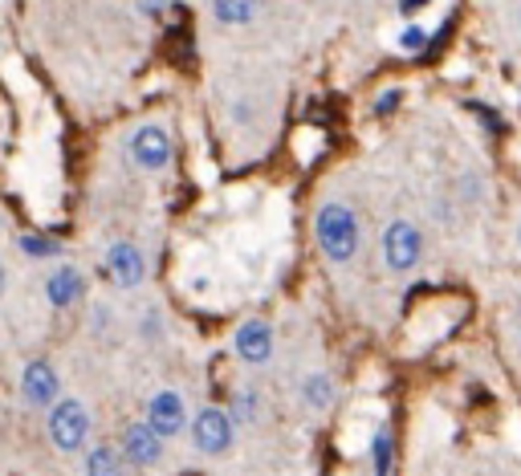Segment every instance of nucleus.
I'll return each instance as SVG.
<instances>
[{
	"label": "nucleus",
	"mask_w": 521,
	"mask_h": 476,
	"mask_svg": "<svg viewBox=\"0 0 521 476\" xmlns=\"http://www.w3.org/2000/svg\"><path fill=\"white\" fill-rule=\"evenodd\" d=\"M208 13L220 21V25L236 29V25H249V21L257 17L260 0H208Z\"/></svg>",
	"instance_id": "obj_17"
},
{
	"label": "nucleus",
	"mask_w": 521,
	"mask_h": 476,
	"mask_svg": "<svg viewBox=\"0 0 521 476\" xmlns=\"http://www.w3.org/2000/svg\"><path fill=\"white\" fill-rule=\"evenodd\" d=\"M423 253H428V245H423L420 224L407 220V216L387 220V229H383V237H379V261L391 277H412L423 265Z\"/></svg>",
	"instance_id": "obj_3"
},
{
	"label": "nucleus",
	"mask_w": 521,
	"mask_h": 476,
	"mask_svg": "<svg viewBox=\"0 0 521 476\" xmlns=\"http://www.w3.org/2000/svg\"><path fill=\"white\" fill-rule=\"evenodd\" d=\"M135 9H138V13H143V17H147V21H159V17H163V13H167V9H171V0H135Z\"/></svg>",
	"instance_id": "obj_21"
},
{
	"label": "nucleus",
	"mask_w": 521,
	"mask_h": 476,
	"mask_svg": "<svg viewBox=\"0 0 521 476\" xmlns=\"http://www.w3.org/2000/svg\"><path fill=\"white\" fill-rule=\"evenodd\" d=\"M5 289H8V273H5V261H0V297H5Z\"/></svg>",
	"instance_id": "obj_23"
},
{
	"label": "nucleus",
	"mask_w": 521,
	"mask_h": 476,
	"mask_svg": "<svg viewBox=\"0 0 521 476\" xmlns=\"http://www.w3.org/2000/svg\"><path fill=\"white\" fill-rule=\"evenodd\" d=\"M114 443H118V452H122L130 472H151V468H159L163 456H167V440H163L147 419H130Z\"/></svg>",
	"instance_id": "obj_5"
},
{
	"label": "nucleus",
	"mask_w": 521,
	"mask_h": 476,
	"mask_svg": "<svg viewBox=\"0 0 521 476\" xmlns=\"http://www.w3.org/2000/svg\"><path fill=\"white\" fill-rule=\"evenodd\" d=\"M314 240L317 253L334 265V269H350L363 253V220L346 200H326L314 212Z\"/></svg>",
	"instance_id": "obj_1"
},
{
	"label": "nucleus",
	"mask_w": 521,
	"mask_h": 476,
	"mask_svg": "<svg viewBox=\"0 0 521 476\" xmlns=\"http://www.w3.org/2000/svg\"><path fill=\"white\" fill-rule=\"evenodd\" d=\"M13 245H16V253H21L24 261L49 265V261H62V257H65V245L57 237H49V232H21Z\"/></svg>",
	"instance_id": "obj_16"
},
{
	"label": "nucleus",
	"mask_w": 521,
	"mask_h": 476,
	"mask_svg": "<svg viewBox=\"0 0 521 476\" xmlns=\"http://www.w3.org/2000/svg\"><path fill=\"white\" fill-rule=\"evenodd\" d=\"M428 45H431V33H428V29H423V25H415V21H407V25L399 29V50H403V53H412V58H415V53H423V50H428Z\"/></svg>",
	"instance_id": "obj_18"
},
{
	"label": "nucleus",
	"mask_w": 521,
	"mask_h": 476,
	"mask_svg": "<svg viewBox=\"0 0 521 476\" xmlns=\"http://www.w3.org/2000/svg\"><path fill=\"white\" fill-rule=\"evenodd\" d=\"M102 265H106V277H110L114 289H122V294H135V289H143V281H147V257H143V248H138L135 240H114V245H106Z\"/></svg>",
	"instance_id": "obj_11"
},
{
	"label": "nucleus",
	"mask_w": 521,
	"mask_h": 476,
	"mask_svg": "<svg viewBox=\"0 0 521 476\" xmlns=\"http://www.w3.org/2000/svg\"><path fill=\"white\" fill-rule=\"evenodd\" d=\"M16 395H21V403H24L29 411L45 415V411L65 395L57 367H53L49 359H29V362L21 367V378H16Z\"/></svg>",
	"instance_id": "obj_6"
},
{
	"label": "nucleus",
	"mask_w": 521,
	"mask_h": 476,
	"mask_svg": "<svg viewBox=\"0 0 521 476\" xmlns=\"http://www.w3.org/2000/svg\"><path fill=\"white\" fill-rule=\"evenodd\" d=\"M277 354V330L269 318H244L241 326L232 330V359L249 370L269 367Z\"/></svg>",
	"instance_id": "obj_7"
},
{
	"label": "nucleus",
	"mask_w": 521,
	"mask_h": 476,
	"mask_svg": "<svg viewBox=\"0 0 521 476\" xmlns=\"http://www.w3.org/2000/svg\"><path fill=\"white\" fill-rule=\"evenodd\" d=\"M338 399V383H334L330 370H306L298 383V407L309 415H326Z\"/></svg>",
	"instance_id": "obj_13"
},
{
	"label": "nucleus",
	"mask_w": 521,
	"mask_h": 476,
	"mask_svg": "<svg viewBox=\"0 0 521 476\" xmlns=\"http://www.w3.org/2000/svg\"><path fill=\"white\" fill-rule=\"evenodd\" d=\"M366 476H395V435L387 424H379L366 443Z\"/></svg>",
	"instance_id": "obj_15"
},
{
	"label": "nucleus",
	"mask_w": 521,
	"mask_h": 476,
	"mask_svg": "<svg viewBox=\"0 0 521 476\" xmlns=\"http://www.w3.org/2000/svg\"><path fill=\"white\" fill-rule=\"evenodd\" d=\"M45 440L57 456H81V452L94 443L90 403L78 399V395H62V399L45 411Z\"/></svg>",
	"instance_id": "obj_2"
},
{
	"label": "nucleus",
	"mask_w": 521,
	"mask_h": 476,
	"mask_svg": "<svg viewBox=\"0 0 521 476\" xmlns=\"http://www.w3.org/2000/svg\"><path fill=\"white\" fill-rule=\"evenodd\" d=\"M228 415H232L236 427H244V432H252V427L265 419L269 403H265V391H260L252 378H241V383L228 387V399H224Z\"/></svg>",
	"instance_id": "obj_12"
},
{
	"label": "nucleus",
	"mask_w": 521,
	"mask_h": 476,
	"mask_svg": "<svg viewBox=\"0 0 521 476\" xmlns=\"http://www.w3.org/2000/svg\"><path fill=\"white\" fill-rule=\"evenodd\" d=\"M138 338L147 346H159L163 342V313L159 310H143L138 313Z\"/></svg>",
	"instance_id": "obj_19"
},
{
	"label": "nucleus",
	"mask_w": 521,
	"mask_h": 476,
	"mask_svg": "<svg viewBox=\"0 0 521 476\" xmlns=\"http://www.w3.org/2000/svg\"><path fill=\"white\" fill-rule=\"evenodd\" d=\"M127 155L143 175H163L171 167V135L159 123L135 126L127 139Z\"/></svg>",
	"instance_id": "obj_8"
},
{
	"label": "nucleus",
	"mask_w": 521,
	"mask_h": 476,
	"mask_svg": "<svg viewBox=\"0 0 521 476\" xmlns=\"http://www.w3.org/2000/svg\"><path fill=\"white\" fill-rule=\"evenodd\" d=\"M236 432H241V427L232 424L224 403H204V407H195L192 424H187V440H192L195 456H204V460H224L228 452L236 448Z\"/></svg>",
	"instance_id": "obj_4"
},
{
	"label": "nucleus",
	"mask_w": 521,
	"mask_h": 476,
	"mask_svg": "<svg viewBox=\"0 0 521 476\" xmlns=\"http://www.w3.org/2000/svg\"><path fill=\"white\" fill-rule=\"evenodd\" d=\"M143 419L163 435V440H179V435H187L192 407H187V399L175 391V387H159V391L143 403Z\"/></svg>",
	"instance_id": "obj_9"
},
{
	"label": "nucleus",
	"mask_w": 521,
	"mask_h": 476,
	"mask_svg": "<svg viewBox=\"0 0 521 476\" xmlns=\"http://www.w3.org/2000/svg\"><path fill=\"white\" fill-rule=\"evenodd\" d=\"M41 294H45L49 310H57V313L78 310L90 294V277H86V269H78V265L57 261L53 269L45 273V281H41Z\"/></svg>",
	"instance_id": "obj_10"
},
{
	"label": "nucleus",
	"mask_w": 521,
	"mask_h": 476,
	"mask_svg": "<svg viewBox=\"0 0 521 476\" xmlns=\"http://www.w3.org/2000/svg\"><path fill=\"white\" fill-rule=\"evenodd\" d=\"M428 5H431V0H399V17H403V21H412L415 13H423V9H428Z\"/></svg>",
	"instance_id": "obj_22"
},
{
	"label": "nucleus",
	"mask_w": 521,
	"mask_h": 476,
	"mask_svg": "<svg viewBox=\"0 0 521 476\" xmlns=\"http://www.w3.org/2000/svg\"><path fill=\"white\" fill-rule=\"evenodd\" d=\"M81 476H130V468L114 440H94L81 452Z\"/></svg>",
	"instance_id": "obj_14"
},
{
	"label": "nucleus",
	"mask_w": 521,
	"mask_h": 476,
	"mask_svg": "<svg viewBox=\"0 0 521 476\" xmlns=\"http://www.w3.org/2000/svg\"><path fill=\"white\" fill-rule=\"evenodd\" d=\"M399 102H403V90H399V86H391V90H383L379 98H374V118H391L399 110Z\"/></svg>",
	"instance_id": "obj_20"
}]
</instances>
